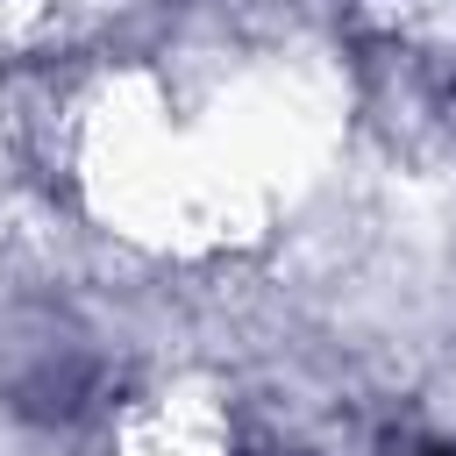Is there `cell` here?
<instances>
[{"mask_svg": "<svg viewBox=\"0 0 456 456\" xmlns=\"http://www.w3.org/2000/svg\"><path fill=\"white\" fill-rule=\"evenodd\" d=\"M428 456H456V449H428Z\"/></svg>", "mask_w": 456, "mask_h": 456, "instance_id": "1", "label": "cell"}]
</instances>
